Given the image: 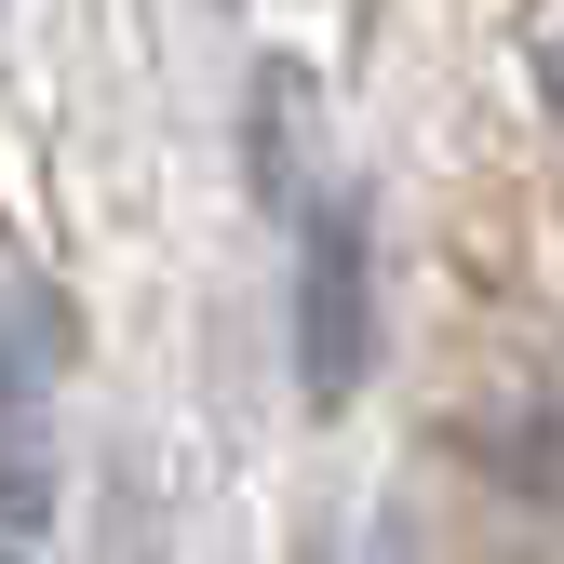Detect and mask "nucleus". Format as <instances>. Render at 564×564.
I'll return each instance as SVG.
<instances>
[{"mask_svg":"<svg viewBox=\"0 0 564 564\" xmlns=\"http://www.w3.org/2000/svg\"><path fill=\"white\" fill-rule=\"evenodd\" d=\"M377 377V242H364V202L310 188L296 202V403L349 416Z\"/></svg>","mask_w":564,"mask_h":564,"instance_id":"1","label":"nucleus"},{"mask_svg":"<svg viewBox=\"0 0 564 564\" xmlns=\"http://www.w3.org/2000/svg\"><path fill=\"white\" fill-rule=\"evenodd\" d=\"M54 364H67V323L0 296V538L54 524Z\"/></svg>","mask_w":564,"mask_h":564,"instance_id":"2","label":"nucleus"},{"mask_svg":"<svg viewBox=\"0 0 564 564\" xmlns=\"http://www.w3.org/2000/svg\"><path fill=\"white\" fill-rule=\"evenodd\" d=\"M242 162H256V202H269V216H296V202L323 188V175H310V67H296V54L256 67V95H242Z\"/></svg>","mask_w":564,"mask_h":564,"instance_id":"3","label":"nucleus"},{"mask_svg":"<svg viewBox=\"0 0 564 564\" xmlns=\"http://www.w3.org/2000/svg\"><path fill=\"white\" fill-rule=\"evenodd\" d=\"M498 28H511V67H524L538 121L564 134V0H498Z\"/></svg>","mask_w":564,"mask_h":564,"instance_id":"4","label":"nucleus"},{"mask_svg":"<svg viewBox=\"0 0 564 564\" xmlns=\"http://www.w3.org/2000/svg\"><path fill=\"white\" fill-rule=\"evenodd\" d=\"M296 564H349V551H336V524H310V551H296Z\"/></svg>","mask_w":564,"mask_h":564,"instance_id":"5","label":"nucleus"},{"mask_svg":"<svg viewBox=\"0 0 564 564\" xmlns=\"http://www.w3.org/2000/svg\"><path fill=\"white\" fill-rule=\"evenodd\" d=\"M551 431H564V364H551Z\"/></svg>","mask_w":564,"mask_h":564,"instance_id":"6","label":"nucleus"},{"mask_svg":"<svg viewBox=\"0 0 564 564\" xmlns=\"http://www.w3.org/2000/svg\"><path fill=\"white\" fill-rule=\"evenodd\" d=\"M0 564H28V538H0Z\"/></svg>","mask_w":564,"mask_h":564,"instance_id":"7","label":"nucleus"}]
</instances>
